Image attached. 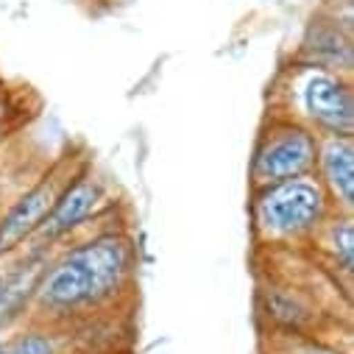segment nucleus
Wrapping results in <instances>:
<instances>
[{
    "instance_id": "4468645a",
    "label": "nucleus",
    "mask_w": 354,
    "mask_h": 354,
    "mask_svg": "<svg viewBox=\"0 0 354 354\" xmlns=\"http://www.w3.org/2000/svg\"><path fill=\"white\" fill-rule=\"evenodd\" d=\"M268 354H348L340 343L318 335H265Z\"/></svg>"
},
{
    "instance_id": "1a4fd4ad",
    "label": "nucleus",
    "mask_w": 354,
    "mask_h": 354,
    "mask_svg": "<svg viewBox=\"0 0 354 354\" xmlns=\"http://www.w3.org/2000/svg\"><path fill=\"white\" fill-rule=\"evenodd\" d=\"M104 326V324H101ZM93 329L98 326H50L39 321H23L0 340V354H78L93 348H109L112 343H93Z\"/></svg>"
},
{
    "instance_id": "dca6fc26",
    "label": "nucleus",
    "mask_w": 354,
    "mask_h": 354,
    "mask_svg": "<svg viewBox=\"0 0 354 354\" xmlns=\"http://www.w3.org/2000/svg\"><path fill=\"white\" fill-rule=\"evenodd\" d=\"M3 282H6V259H0V296H3Z\"/></svg>"
},
{
    "instance_id": "f3484780",
    "label": "nucleus",
    "mask_w": 354,
    "mask_h": 354,
    "mask_svg": "<svg viewBox=\"0 0 354 354\" xmlns=\"http://www.w3.org/2000/svg\"><path fill=\"white\" fill-rule=\"evenodd\" d=\"M106 3H120V0H106Z\"/></svg>"
},
{
    "instance_id": "2eb2a0df",
    "label": "nucleus",
    "mask_w": 354,
    "mask_h": 354,
    "mask_svg": "<svg viewBox=\"0 0 354 354\" xmlns=\"http://www.w3.org/2000/svg\"><path fill=\"white\" fill-rule=\"evenodd\" d=\"M78 354H123L118 346H109V348H93V351H78Z\"/></svg>"
},
{
    "instance_id": "f03ea898",
    "label": "nucleus",
    "mask_w": 354,
    "mask_h": 354,
    "mask_svg": "<svg viewBox=\"0 0 354 354\" xmlns=\"http://www.w3.org/2000/svg\"><path fill=\"white\" fill-rule=\"evenodd\" d=\"M335 212L315 173L251 190L248 223L257 251H301Z\"/></svg>"
},
{
    "instance_id": "20e7f679",
    "label": "nucleus",
    "mask_w": 354,
    "mask_h": 354,
    "mask_svg": "<svg viewBox=\"0 0 354 354\" xmlns=\"http://www.w3.org/2000/svg\"><path fill=\"white\" fill-rule=\"evenodd\" d=\"M321 265L307 251V279H296L279 268H268L257 279V318L265 335H318L326 337L329 310L313 285Z\"/></svg>"
},
{
    "instance_id": "6e6552de",
    "label": "nucleus",
    "mask_w": 354,
    "mask_h": 354,
    "mask_svg": "<svg viewBox=\"0 0 354 354\" xmlns=\"http://www.w3.org/2000/svg\"><path fill=\"white\" fill-rule=\"evenodd\" d=\"M290 59L313 64V67H324V70H332V73L351 75V70H354L351 23L340 20L329 12H318L307 23V28L301 34V42H299V48Z\"/></svg>"
},
{
    "instance_id": "7ed1b4c3",
    "label": "nucleus",
    "mask_w": 354,
    "mask_h": 354,
    "mask_svg": "<svg viewBox=\"0 0 354 354\" xmlns=\"http://www.w3.org/2000/svg\"><path fill=\"white\" fill-rule=\"evenodd\" d=\"M268 109L288 115L324 137H354L351 75L290 59L268 86Z\"/></svg>"
},
{
    "instance_id": "39448f33",
    "label": "nucleus",
    "mask_w": 354,
    "mask_h": 354,
    "mask_svg": "<svg viewBox=\"0 0 354 354\" xmlns=\"http://www.w3.org/2000/svg\"><path fill=\"white\" fill-rule=\"evenodd\" d=\"M321 137L304 123L265 109L248 156V190L288 182L315 170Z\"/></svg>"
},
{
    "instance_id": "9d476101",
    "label": "nucleus",
    "mask_w": 354,
    "mask_h": 354,
    "mask_svg": "<svg viewBox=\"0 0 354 354\" xmlns=\"http://www.w3.org/2000/svg\"><path fill=\"white\" fill-rule=\"evenodd\" d=\"M307 251L321 268L351 296V279H354V215L335 209L326 218V223L318 229V234L313 237Z\"/></svg>"
},
{
    "instance_id": "a211bd4d",
    "label": "nucleus",
    "mask_w": 354,
    "mask_h": 354,
    "mask_svg": "<svg viewBox=\"0 0 354 354\" xmlns=\"http://www.w3.org/2000/svg\"><path fill=\"white\" fill-rule=\"evenodd\" d=\"M0 340H3V332H0Z\"/></svg>"
},
{
    "instance_id": "423d86ee",
    "label": "nucleus",
    "mask_w": 354,
    "mask_h": 354,
    "mask_svg": "<svg viewBox=\"0 0 354 354\" xmlns=\"http://www.w3.org/2000/svg\"><path fill=\"white\" fill-rule=\"evenodd\" d=\"M118 204L120 201L115 198L112 182L106 176H101L93 167V162L86 159L73 173V179L62 187L59 198L53 201V207H50L48 218L42 221L39 232L34 234V240L59 248L84 232L115 221Z\"/></svg>"
},
{
    "instance_id": "9b49d317",
    "label": "nucleus",
    "mask_w": 354,
    "mask_h": 354,
    "mask_svg": "<svg viewBox=\"0 0 354 354\" xmlns=\"http://www.w3.org/2000/svg\"><path fill=\"white\" fill-rule=\"evenodd\" d=\"M313 173L332 207L354 215V137H324Z\"/></svg>"
},
{
    "instance_id": "f257e3e1",
    "label": "nucleus",
    "mask_w": 354,
    "mask_h": 354,
    "mask_svg": "<svg viewBox=\"0 0 354 354\" xmlns=\"http://www.w3.org/2000/svg\"><path fill=\"white\" fill-rule=\"evenodd\" d=\"M115 221L53 251L37 285L28 321L73 329L101 326L134 296L140 248L131 229Z\"/></svg>"
},
{
    "instance_id": "ddd939ff",
    "label": "nucleus",
    "mask_w": 354,
    "mask_h": 354,
    "mask_svg": "<svg viewBox=\"0 0 354 354\" xmlns=\"http://www.w3.org/2000/svg\"><path fill=\"white\" fill-rule=\"evenodd\" d=\"M17 140H20V137H17ZM17 140L9 142L6 148H0V209H3L6 201H9L28 179H34L37 170L45 165V162H42V165H39V162L34 165L31 156H12Z\"/></svg>"
},
{
    "instance_id": "0eeeda50",
    "label": "nucleus",
    "mask_w": 354,
    "mask_h": 354,
    "mask_svg": "<svg viewBox=\"0 0 354 354\" xmlns=\"http://www.w3.org/2000/svg\"><path fill=\"white\" fill-rule=\"evenodd\" d=\"M90 159L75 151H64L53 162H45L34 179H28L0 209V259L12 257L26 243L34 240L42 221L48 218L53 201L59 198L62 187L73 179V173Z\"/></svg>"
},
{
    "instance_id": "f8f14e48",
    "label": "nucleus",
    "mask_w": 354,
    "mask_h": 354,
    "mask_svg": "<svg viewBox=\"0 0 354 354\" xmlns=\"http://www.w3.org/2000/svg\"><path fill=\"white\" fill-rule=\"evenodd\" d=\"M42 101L26 84H15L0 75V148L23 137L39 118Z\"/></svg>"
}]
</instances>
